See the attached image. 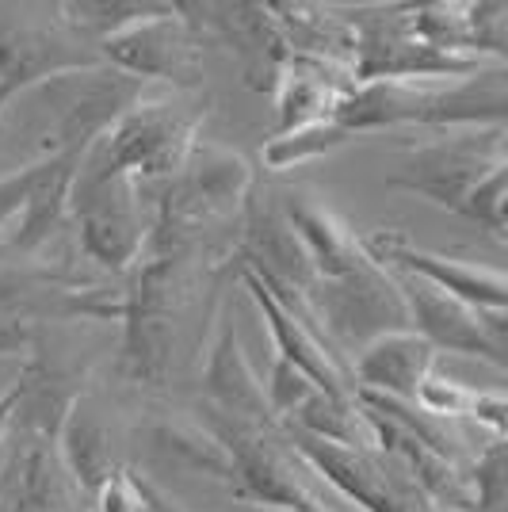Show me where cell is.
<instances>
[{"instance_id":"6da1fadb","label":"cell","mask_w":508,"mask_h":512,"mask_svg":"<svg viewBox=\"0 0 508 512\" xmlns=\"http://www.w3.org/2000/svg\"><path fill=\"white\" fill-rule=\"evenodd\" d=\"M505 172V127H489V134L440 138L409 150L386 184L505 237Z\"/></svg>"},{"instance_id":"7a4b0ae2","label":"cell","mask_w":508,"mask_h":512,"mask_svg":"<svg viewBox=\"0 0 508 512\" xmlns=\"http://www.w3.org/2000/svg\"><path fill=\"white\" fill-rule=\"evenodd\" d=\"M333 123L356 130L402 127H505V65H493L482 77L470 73L459 85H432V81H367L356 85L337 107Z\"/></svg>"},{"instance_id":"3957f363","label":"cell","mask_w":508,"mask_h":512,"mask_svg":"<svg viewBox=\"0 0 508 512\" xmlns=\"http://www.w3.org/2000/svg\"><path fill=\"white\" fill-rule=\"evenodd\" d=\"M96 46L100 62H111L130 81L191 85L199 77V39L176 8H146Z\"/></svg>"},{"instance_id":"277c9868","label":"cell","mask_w":508,"mask_h":512,"mask_svg":"<svg viewBox=\"0 0 508 512\" xmlns=\"http://www.w3.org/2000/svg\"><path fill=\"white\" fill-rule=\"evenodd\" d=\"M390 276L409 310V329L421 333L436 352L447 348L459 356H482V360L505 367V314L474 310V306L428 287L424 279L394 272V268H390Z\"/></svg>"},{"instance_id":"5b68a950","label":"cell","mask_w":508,"mask_h":512,"mask_svg":"<svg viewBox=\"0 0 508 512\" xmlns=\"http://www.w3.org/2000/svg\"><path fill=\"white\" fill-rule=\"evenodd\" d=\"M363 245L379 264L394 268V272L424 279L428 287H436V291H444V295L466 302L474 310L505 314L508 283L501 268H478V264H466V260H451V256L417 249L398 230H375L371 237H363Z\"/></svg>"},{"instance_id":"8992f818","label":"cell","mask_w":508,"mask_h":512,"mask_svg":"<svg viewBox=\"0 0 508 512\" xmlns=\"http://www.w3.org/2000/svg\"><path fill=\"white\" fill-rule=\"evenodd\" d=\"M241 276H245L249 295L256 299L260 314H264V321H268L272 337H276L279 360H287L295 371H302V375L318 386L321 394H329V398H356V383H352L348 367H344V360H340V352L329 344V337L321 333V325L291 314V310H287V306L260 283V276H256L253 268L241 264Z\"/></svg>"},{"instance_id":"52a82bcc","label":"cell","mask_w":508,"mask_h":512,"mask_svg":"<svg viewBox=\"0 0 508 512\" xmlns=\"http://www.w3.org/2000/svg\"><path fill=\"white\" fill-rule=\"evenodd\" d=\"M100 54L81 35L50 31V27H0V81H12L20 88H39L62 73L96 69Z\"/></svg>"},{"instance_id":"ba28073f","label":"cell","mask_w":508,"mask_h":512,"mask_svg":"<svg viewBox=\"0 0 508 512\" xmlns=\"http://www.w3.org/2000/svg\"><path fill=\"white\" fill-rule=\"evenodd\" d=\"M207 394H211L214 413H222L226 421L249 428H264L276 421L268 409L264 383L256 379L253 363L245 360L230 318H218L211 348H207Z\"/></svg>"},{"instance_id":"9c48e42d","label":"cell","mask_w":508,"mask_h":512,"mask_svg":"<svg viewBox=\"0 0 508 512\" xmlns=\"http://www.w3.org/2000/svg\"><path fill=\"white\" fill-rule=\"evenodd\" d=\"M432 363H436V348L424 341L421 333H413V329L382 333L356 352V379H360L356 390L413 406L417 386L432 375Z\"/></svg>"},{"instance_id":"30bf717a","label":"cell","mask_w":508,"mask_h":512,"mask_svg":"<svg viewBox=\"0 0 508 512\" xmlns=\"http://www.w3.org/2000/svg\"><path fill=\"white\" fill-rule=\"evenodd\" d=\"M413 406L421 409V413H428V417H440V421H447V417H466V421L489 425L493 436H505V398L501 394L470 390V386L444 379L436 371L417 386Z\"/></svg>"},{"instance_id":"8fae6325","label":"cell","mask_w":508,"mask_h":512,"mask_svg":"<svg viewBox=\"0 0 508 512\" xmlns=\"http://www.w3.org/2000/svg\"><path fill=\"white\" fill-rule=\"evenodd\" d=\"M62 451L69 474L81 482V490L96 493V486L115 470L111 444H107V428L85 409V402H73L62 428Z\"/></svg>"},{"instance_id":"7c38bea8","label":"cell","mask_w":508,"mask_h":512,"mask_svg":"<svg viewBox=\"0 0 508 512\" xmlns=\"http://www.w3.org/2000/svg\"><path fill=\"white\" fill-rule=\"evenodd\" d=\"M344 142H352V134L340 127V123H333V119L306 123V127L283 130L279 138H272L264 146V161H268V169L283 172L291 169V165H302V161H314L321 153H333Z\"/></svg>"},{"instance_id":"4fadbf2b","label":"cell","mask_w":508,"mask_h":512,"mask_svg":"<svg viewBox=\"0 0 508 512\" xmlns=\"http://www.w3.org/2000/svg\"><path fill=\"white\" fill-rule=\"evenodd\" d=\"M39 180H43V161L39 165H23L20 172H8V176H0V234L8 230V222L31 207V195L39 188Z\"/></svg>"},{"instance_id":"5bb4252c","label":"cell","mask_w":508,"mask_h":512,"mask_svg":"<svg viewBox=\"0 0 508 512\" xmlns=\"http://www.w3.org/2000/svg\"><path fill=\"white\" fill-rule=\"evenodd\" d=\"M96 512H146V497H142V482L130 470L115 467L104 482L96 486Z\"/></svg>"},{"instance_id":"9a60e30c","label":"cell","mask_w":508,"mask_h":512,"mask_svg":"<svg viewBox=\"0 0 508 512\" xmlns=\"http://www.w3.org/2000/svg\"><path fill=\"white\" fill-rule=\"evenodd\" d=\"M16 92H20V88L12 85V81H0V111H4V104H8V100H12Z\"/></svg>"}]
</instances>
